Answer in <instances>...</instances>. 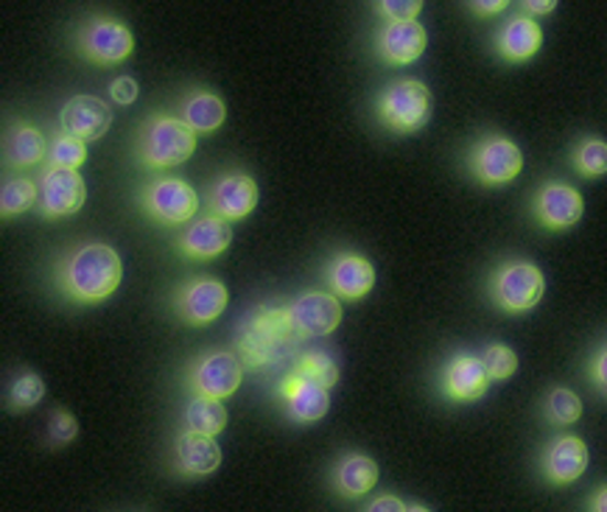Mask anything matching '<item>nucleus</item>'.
Segmentation results:
<instances>
[{
	"label": "nucleus",
	"instance_id": "obj_28",
	"mask_svg": "<svg viewBox=\"0 0 607 512\" xmlns=\"http://www.w3.org/2000/svg\"><path fill=\"white\" fill-rule=\"evenodd\" d=\"M543 415H546L549 423L554 426H571L583 417V401H579L577 392L565 390V386H557L546 395L543 401Z\"/></svg>",
	"mask_w": 607,
	"mask_h": 512
},
{
	"label": "nucleus",
	"instance_id": "obj_29",
	"mask_svg": "<svg viewBox=\"0 0 607 512\" xmlns=\"http://www.w3.org/2000/svg\"><path fill=\"white\" fill-rule=\"evenodd\" d=\"M574 168L583 177H605L607 174V143L599 138H585L577 149H574Z\"/></svg>",
	"mask_w": 607,
	"mask_h": 512
},
{
	"label": "nucleus",
	"instance_id": "obj_8",
	"mask_svg": "<svg viewBox=\"0 0 607 512\" xmlns=\"http://www.w3.org/2000/svg\"><path fill=\"white\" fill-rule=\"evenodd\" d=\"M468 168L481 185H507L521 174L523 154L505 134H487L470 149Z\"/></svg>",
	"mask_w": 607,
	"mask_h": 512
},
{
	"label": "nucleus",
	"instance_id": "obj_15",
	"mask_svg": "<svg viewBox=\"0 0 607 512\" xmlns=\"http://www.w3.org/2000/svg\"><path fill=\"white\" fill-rule=\"evenodd\" d=\"M59 127L65 134H74L85 143L98 141V138L110 132L112 110L107 101L96 96H74L62 107Z\"/></svg>",
	"mask_w": 607,
	"mask_h": 512
},
{
	"label": "nucleus",
	"instance_id": "obj_25",
	"mask_svg": "<svg viewBox=\"0 0 607 512\" xmlns=\"http://www.w3.org/2000/svg\"><path fill=\"white\" fill-rule=\"evenodd\" d=\"M180 118H183L196 134H210L225 123L227 107L216 92L194 90L191 96H185V101L180 105Z\"/></svg>",
	"mask_w": 607,
	"mask_h": 512
},
{
	"label": "nucleus",
	"instance_id": "obj_14",
	"mask_svg": "<svg viewBox=\"0 0 607 512\" xmlns=\"http://www.w3.org/2000/svg\"><path fill=\"white\" fill-rule=\"evenodd\" d=\"M278 392L280 397H283V406L292 421L316 423L328 415V408H330L328 386L316 384L314 379H308V375H303V372L294 370L292 375H285L283 384L278 386Z\"/></svg>",
	"mask_w": 607,
	"mask_h": 512
},
{
	"label": "nucleus",
	"instance_id": "obj_32",
	"mask_svg": "<svg viewBox=\"0 0 607 512\" xmlns=\"http://www.w3.org/2000/svg\"><path fill=\"white\" fill-rule=\"evenodd\" d=\"M297 372L314 379L316 384L328 386V390L336 386V381H339V364H336L334 356H328L325 350H308V353L300 359Z\"/></svg>",
	"mask_w": 607,
	"mask_h": 512
},
{
	"label": "nucleus",
	"instance_id": "obj_38",
	"mask_svg": "<svg viewBox=\"0 0 607 512\" xmlns=\"http://www.w3.org/2000/svg\"><path fill=\"white\" fill-rule=\"evenodd\" d=\"M409 506L403 504L398 495H378V499H372V504H367L365 512H407Z\"/></svg>",
	"mask_w": 607,
	"mask_h": 512
},
{
	"label": "nucleus",
	"instance_id": "obj_20",
	"mask_svg": "<svg viewBox=\"0 0 607 512\" xmlns=\"http://www.w3.org/2000/svg\"><path fill=\"white\" fill-rule=\"evenodd\" d=\"M543 476L552 484H571L588 470V446L574 434L552 439L541 459Z\"/></svg>",
	"mask_w": 607,
	"mask_h": 512
},
{
	"label": "nucleus",
	"instance_id": "obj_24",
	"mask_svg": "<svg viewBox=\"0 0 607 512\" xmlns=\"http://www.w3.org/2000/svg\"><path fill=\"white\" fill-rule=\"evenodd\" d=\"M51 143L45 134L31 123H14V129L7 138V163L14 168H34L48 160Z\"/></svg>",
	"mask_w": 607,
	"mask_h": 512
},
{
	"label": "nucleus",
	"instance_id": "obj_35",
	"mask_svg": "<svg viewBox=\"0 0 607 512\" xmlns=\"http://www.w3.org/2000/svg\"><path fill=\"white\" fill-rule=\"evenodd\" d=\"M376 9L389 23H409V20H418L423 3L420 0H381V3H376Z\"/></svg>",
	"mask_w": 607,
	"mask_h": 512
},
{
	"label": "nucleus",
	"instance_id": "obj_12",
	"mask_svg": "<svg viewBox=\"0 0 607 512\" xmlns=\"http://www.w3.org/2000/svg\"><path fill=\"white\" fill-rule=\"evenodd\" d=\"M258 205L256 179L243 171H227L207 190V214L225 221L247 219Z\"/></svg>",
	"mask_w": 607,
	"mask_h": 512
},
{
	"label": "nucleus",
	"instance_id": "obj_40",
	"mask_svg": "<svg viewBox=\"0 0 607 512\" xmlns=\"http://www.w3.org/2000/svg\"><path fill=\"white\" fill-rule=\"evenodd\" d=\"M510 7V3H507V0H492V3H470V9H474V12H479V14H498V12H505V9Z\"/></svg>",
	"mask_w": 607,
	"mask_h": 512
},
{
	"label": "nucleus",
	"instance_id": "obj_5",
	"mask_svg": "<svg viewBox=\"0 0 607 512\" xmlns=\"http://www.w3.org/2000/svg\"><path fill=\"white\" fill-rule=\"evenodd\" d=\"M140 208L147 210L149 219L165 227H180L191 221L199 210V194L194 185L180 177H158L140 194Z\"/></svg>",
	"mask_w": 607,
	"mask_h": 512
},
{
	"label": "nucleus",
	"instance_id": "obj_3",
	"mask_svg": "<svg viewBox=\"0 0 607 512\" xmlns=\"http://www.w3.org/2000/svg\"><path fill=\"white\" fill-rule=\"evenodd\" d=\"M378 121L398 134H412L432 118V92L418 79H398L376 101Z\"/></svg>",
	"mask_w": 607,
	"mask_h": 512
},
{
	"label": "nucleus",
	"instance_id": "obj_33",
	"mask_svg": "<svg viewBox=\"0 0 607 512\" xmlns=\"http://www.w3.org/2000/svg\"><path fill=\"white\" fill-rule=\"evenodd\" d=\"M481 359H485V367L487 372H490L492 381L512 379V372L518 370L516 350L507 348V345H490V348L481 353Z\"/></svg>",
	"mask_w": 607,
	"mask_h": 512
},
{
	"label": "nucleus",
	"instance_id": "obj_41",
	"mask_svg": "<svg viewBox=\"0 0 607 512\" xmlns=\"http://www.w3.org/2000/svg\"><path fill=\"white\" fill-rule=\"evenodd\" d=\"M588 510H590V512H607V484H605V488L596 490L594 495H590Z\"/></svg>",
	"mask_w": 607,
	"mask_h": 512
},
{
	"label": "nucleus",
	"instance_id": "obj_17",
	"mask_svg": "<svg viewBox=\"0 0 607 512\" xmlns=\"http://www.w3.org/2000/svg\"><path fill=\"white\" fill-rule=\"evenodd\" d=\"M490 381L485 359L474 353H456L443 370V392L456 403H474L485 397Z\"/></svg>",
	"mask_w": 607,
	"mask_h": 512
},
{
	"label": "nucleus",
	"instance_id": "obj_22",
	"mask_svg": "<svg viewBox=\"0 0 607 512\" xmlns=\"http://www.w3.org/2000/svg\"><path fill=\"white\" fill-rule=\"evenodd\" d=\"M543 45V31L538 25V20L529 18V14H516L512 20H507L505 29L498 31L496 37V51L501 59L507 62H527L532 59Z\"/></svg>",
	"mask_w": 607,
	"mask_h": 512
},
{
	"label": "nucleus",
	"instance_id": "obj_16",
	"mask_svg": "<svg viewBox=\"0 0 607 512\" xmlns=\"http://www.w3.org/2000/svg\"><path fill=\"white\" fill-rule=\"evenodd\" d=\"M230 221L207 214L202 216V219L191 221V225L180 232V238H176V250L183 252L185 258H194V261H213V258H219L221 252L230 247Z\"/></svg>",
	"mask_w": 607,
	"mask_h": 512
},
{
	"label": "nucleus",
	"instance_id": "obj_36",
	"mask_svg": "<svg viewBox=\"0 0 607 512\" xmlns=\"http://www.w3.org/2000/svg\"><path fill=\"white\" fill-rule=\"evenodd\" d=\"M138 92H140V87L132 76H118V79L110 85V98L116 101L118 107L132 105L134 98H138Z\"/></svg>",
	"mask_w": 607,
	"mask_h": 512
},
{
	"label": "nucleus",
	"instance_id": "obj_4",
	"mask_svg": "<svg viewBox=\"0 0 607 512\" xmlns=\"http://www.w3.org/2000/svg\"><path fill=\"white\" fill-rule=\"evenodd\" d=\"M546 292L543 272L529 261H505L490 275V299L507 314H527Z\"/></svg>",
	"mask_w": 607,
	"mask_h": 512
},
{
	"label": "nucleus",
	"instance_id": "obj_34",
	"mask_svg": "<svg viewBox=\"0 0 607 512\" xmlns=\"http://www.w3.org/2000/svg\"><path fill=\"white\" fill-rule=\"evenodd\" d=\"M79 434V423L76 417L67 412V408H54L48 417V439L56 443V446H65L71 439H76Z\"/></svg>",
	"mask_w": 607,
	"mask_h": 512
},
{
	"label": "nucleus",
	"instance_id": "obj_13",
	"mask_svg": "<svg viewBox=\"0 0 607 512\" xmlns=\"http://www.w3.org/2000/svg\"><path fill=\"white\" fill-rule=\"evenodd\" d=\"M534 219L541 221L546 230H568L583 219L585 201L574 185L546 183L532 201Z\"/></svg>",
	"mask_w": 607,
	"mask_h": 512
},
{
	"label": "nucleus",
	"instance_id": "obj_19",
	"mask_svg": "<svg viewBox=\"0 0 607 512\" xmlns=\"http://www.w3.org/2000/svg\"><path fill=\"white\" fill-rule=\"evenodd\" d=\"M325 281H328L330 294L345 299H361L376 286V266L367 258L342 252L325 269Z\"/></svg>",
	"mask_w": 607,
	"mask_h": 512
},
{
	"label": "nucleus",
	"instance_id": "obj_7",
	"mask_svg": "<svg viewBox=\"0 0 607 512\" xmlns=\"http://www.w3.org/2000/svg\"><path fill=\"white\" fill-rule=\"evenodd\" d=\"M40 199L37 210L43 219H62V216L79 214L87 199V185L79 171L59 168L45 163L37 177Z\"/></svg>",
	"mask_w": 607,
	"mask_h": 512
},
{
	"label": "nucleus",
	"instance_id": "obj_6",
	"mask_svg": "<svg viewBox=\"0 0 607 512\" xmlns=\"http://www.w3.org/2000/svg\"><path fill=\"white\" fill-rule=\"evenodd\" d=\"M82 59L93 65H118L134 51V37L127 23L112 18H93L79 29L76 37Z\"/></svg>",
	"mask_w": 607,
	"mask_h": 512
},
{
	"label": "nucleus",
	"instance_id": "obj_42",
	"mask_svg": "<svg viewBox=\"0 0 607 512\" xmlns=\"http://www.w3.org/2000/svg\"><path fill=\"white\" fill-rule=\"evenodd\" d=\"M407 512H432V510H429V506H420V504H414V506H409Z\"/></svg>",
	"mask_w": 607,
	"mask_h": 512
},
{
	"label": "nucleus",
	"instance_id": "obj_31",
	"mask_svg": "<svg viewBox=\"0 0 607 512\" xmlns=\"http://www.w3.org/2000/svg\"><path fill=\"white\" fill-rule=\"evenodd\" d=\"M45 397V381L40 379L37 372H23L14 379V384L9 386V406L14 412H25V408L37 406Z\"/></svg>",
	"mask_w": 607,
	"mask_h": 512
},
{
	"label": "nucleus",
	"instance_id": "obj_9",
	"mask_svg": "<svg viewBox=\"0 0 607 512\" xmlns=\"http://www.w3.org/2000/svg\"><path fill=\"white\" fill-rule=\"evenodd\" d=\"M280 319L297 336H328L339 328L342 305L330 292H305L292 305H285Z\"/></svg>",
	"mask_w": 607,
	"mask_h": 512
},
{
	"label": "nucleus",
	"instance_id": "obj_18",
	"mask_svg": "<svg viewBox=\"0 0 607 512\" xmlns=\"http://www.w3.org/2000/svg\"><path fill=\"white\" fill-rule=\"evenodd\" d=\"M429 45V34L418 20L409 23H389L383 20L376 34V51L387 65H412Z\"/></svg>",
	"mask_w": 607,
	"mask_h": 512
},
{
	"label": "nucleus",
	"instance_id": "obj_27",
	"mask_svg": "<svg viewBox=\"0 0 607 512\" xmlns=\"http://www.w3.org/2000/svg\"><path fill=\"white\" fill-rule=\"evenodd\" d=\"M40 188L34 179L29 177H9L0 188V214L3 219H12V216L25 214L37 205Z\"/></svg>",
	"mask_w": 607,
	"mask_h": 512
},
{
	"label": "nucleus",
	"instance_id": "obj_30",
	"mask_svg": "<svg viewBox=\"0 0 607 512\" xmlns=\"http://www.w3.org/2000/svg\"><path fill=\"white\" fill-rule=\"evenodd\" d=\"M87 160V143L74 138V134L56 132V138L51 141L48 149V163L59 165V168H79Z\"/></svg>",
	"mask_w": 607,
	"mask_h": 512
},
{
	"label": "nucleus",
	"instance_id": "obj_37",
	"mask_svg": "<svg viewBox=\"0 0 607 512\" xmlns=\"http://www.w3.org/2000/svg\"><path fill=\"white\" fill-rule=\"evenodd\" d=\"M590 381H594L601 395H607V345L590 361Z\"/></svg>",
	"mask_w": 607,
	"mask_h": 512
},
{
	"label": "nucleus",
	"instance_id": "obj_10",
	"mask_svg": "<svg viewBox=\"0 0 607 512\" xmlns=\"http://www.w3.org/2000/svg\"><path fill=\"white\" fill-rule=\"evenodd\" d=\"M243 367L236 353L227 350H213L199 356L188 370V386L196 397H210V401H225L241 386Z\"/></svg>",
	"mask_w": 607,
	"mask_h": 512
},
{
	"label": "nucleus",
	"instance_id": "obj_26",
	"mask_svg": "<svg viewBox=\"0 0 607 512\" xmlns=\"http://www.w3.org/2000/svg\"><path fill=\"white\" fill-rule=\"evenodd\" d=\"M185 428L196 434H207L216 437L227 428V408L221 401H210V397H194L185 406Z\"/></svg>",
	"mask_w": 607,
	"mask_h": 512
},
{
	"label": "nucleus",
	"instance_id": "obj_23",
	"mask_svg": "<svg viewBox=\"0 0 607 512\" xmlns=\"http://www.w3.org/2000/svg\"><path fill=\"white\" fill-rule=\"evenodd\" d=\"M378 482V465L365 454H347L334 468V488L342 499H361Z\"/></svg>",
	"mask_w": 607,
	"mask_h": 512
},
{
	"label": "nucleus",
	"instance_id": "obj_2",
	"mask_svg": "<svg viewBox=\"0 0 607 512\" xmlns=\"http://www.w3.org/2000/svg\"><path fill=\"white\" fill-rule=\"evenodd\" d=\"M194 152L196 132L183 118L158 112L140 129L138 157L147 168H174L194 157Z\"/></svg>",
	"mask_w": 607,
	"mask_h": 512
},
{
	"label": "nucleus",
	"instance_id": "obj_21",
	"mask_svg": "<svg viewBox=\"0 0 607 512\" xmlns=\"http://www.w3.org/2000/svg\"><path fill=\"white\" fill-rule=\"evenodd\" d=\"M174 462L176 470L185 476H207L216 473L221 465V448L216 446V437L196 432H180L174 439Z\"/></svg>",
	"mask_w": 607,
	"mask_h": 512
},
{
	"label": "nucleus",
	"instance_id": "obj_39",
	"mask_svg": "<svg viewBox=\"0 0 607 512\" xmlns=\"http://www.w3.org/2000/svg\"><path fill=\"white\" fill-rule=\"evenodd\" d=\"M521 9L529 14V18H534V14H552L554 9H557V3H554V0H546V3L529 0V3H521Z\"/></svg>",
	"mask_w": 607,
	"mask_h": 512
},
{
	"label": "nucleus",
	"instance_id": "obj_1",
	"mask_svg": "<svg viewBox=\"0 0 607 512\" xmlns=\"http://www.w3.org/2000/svg\"><path fill=\"white\" fill-rule=\"evenodd\" d=\"M123 266L118 252L104 241H82L56 263V286L71 303L93 305L112 297L121 286Z\"/></svg>",
	"mask_w": 607,
	"mask_h": 512
},
{
	"label": "nucleus",
	"instance_id": "obj_11",
	"mask_svg": "<svg viewBox=\"0 0 607 512\" xmlns=\"http://www.w3.org/2000/svg\"><path fill=\"white\" fill-rule=\"evenodd\" d=\"M227 308V288L216 277H196L174 292L176 317L188 325H210Z\"/></svg>",
	"mask_w": 607,
	"mask_h": 512
}]
</instances>
